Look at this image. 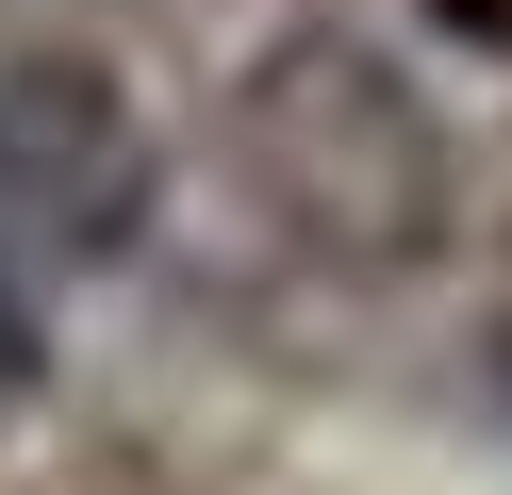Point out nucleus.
<instances>
[{"label": "nucleus", "mask_w": 512, "mask_h": 495, "mask_svg": "<svg viewBox=\"0 0 512 495\" xmlns=\"http://www.w3.org/2000/svg\"><path fill=\"white\" fill-rule=\"evenodd\" d=\"M166 149L100 50H0V264H133Z\"/></svg>", "instance_id": "nucleus-2"}, {"label": "nucleus", "mask_w": 512, "mask_h": 495, "mask_svg": "<svg viewBox=\"0 0 512 495\" xmlns=\"http://www.w3.org/2000/svg\"><path fill=\"white\" fill-rule=\"evenodd\" d=\"M50 396V314H34V281L0 264V446H17V413Z\"/></svg>", "instance_id": "nucleus-3"}, {"label": "nucleus", "mask_w": 512, "mask_h": 495, "mask_svg": "<svg viewBox=\"0 0 512 495\" xmlns=\"http://www.w3.org/2000/svg\"><path fill=\"white\" fill-rule=\"evenodd\" d=\"M496 413H512V314H496Z\"/></svg>", "instance_id": "nucleus-4"}, {"label": "nucleus", "mask_w": 512, "mask_h": 495, "mask_svg": "<svg viewBox=\"0 0 512 495\" xmlns=\"http://www.w3.org/2000/svg\"><path fill=\"white\" fill-rule=\"evenodd\" d=\"M232 182L298 231L314 264H430L463 215V149H446L430 83L364 33H281L232 83Z\"/></svg>", "instance_id": "nucleus-1"}]
</instances>
